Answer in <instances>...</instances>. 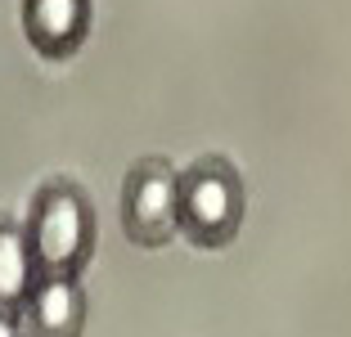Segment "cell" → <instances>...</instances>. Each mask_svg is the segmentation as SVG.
I'll return each mask as SVG.
<instances>
[{"mask_svg": "<svg viewBox=\"0 0 351 337\" xmlns=\"http://www.w3.org/2000/svg\"><path fill=\"white\" fill-rule=\"evenodd\" d=\"M36 279H41V270H36V261H32L27 225L0 216V310L23 315Z\"/></svg>", "mask_w": 351, "mask_h": 337, "instance_id": "obj_6", "label": "cell"}, {"mask_svg": "<svg viewBox=\"0 0 351 337\" xmlns=\"http://www.w3.org/2000/svg\"><path fill=\"white\" fill-rule=\"evenodd\" d=\"M23 32L41 59H73L90 32V0H23Z\"/></svg>", "mask_w": 351, "mask_h": 337, "instance_id": "obj_4", "label": "cell"}, {"mask_svg": "<svg viewBox=\"0 0 351 337\" xmlns=\"http://www.w3.org/2000/svg\"><path fill=\"white\" fill-rule=\"evenodd\" d=\"M248 212L243 175L226 158H198L180 171V234L194 247H226Z\"/></svg>", "mask_w": 351, "mask_h": 337, "instance_id": "obj_2", "label": "cell"}, {"mask_svg": "<svg viewBox=\"0 0 351 337\" xmlns=\"http://www.w3.org/2000/svg\"><path fill=\"white\" fill-rule=\"evenodd\" d=\"M0 337H23V315H14V310H0Z\"/></svg>", "mask_w": 351, "mask_h": 337, "instance_id": "obj_7", "label": "cell"}, {"mask_svg": "<svg viewBox=\"0 0 351 337\" xmlns=\"http://www.w3.org/2000/svg\"><path fill=\"white\" fill-rule=\"evenodd\" d=\"M27 333L32 337H82L86 328V292L77 275H41L32 288L27 306Z\"/></svg>", "mask_w": 351, "mask_h": 337, "instance_id": "obj_5", "label": "cell"}, {"mask_svg": "<svg viewBox=\"0 0 351 337\" xmlns=\"http://www.w3.org/2000/svg\"><path fill=\"white\" fill-rule=\"evenodd\" d=\"M27 243H32V261H36L41 275H82L95 252L90 198L73 180H50L32 203Z\"/></svg>", "mask_w": 351, "mask_h": 337, "instance_id": "obj_1", "label": "cell"}, {"mask_svg": "<svg viewBox=\"0 0 351 337\" xmlns=\"http://www.w3.org/2000/svg\"><path fill=\"white\" fill-rule=\"evenodd\" d=\"M122 229L140 247H162L180 234V171L167 158H140L126 171Z\"/></svg>", "mask_w": 351, "mask_h": 337, "instance_id": "obj_3", "label": "cell"}]
</instances>
